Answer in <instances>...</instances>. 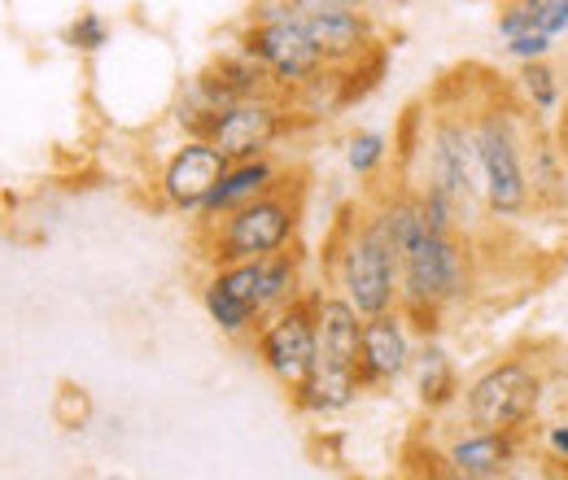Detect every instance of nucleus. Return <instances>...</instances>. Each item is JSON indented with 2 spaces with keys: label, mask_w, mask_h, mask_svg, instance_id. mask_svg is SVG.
I'll list each match as a JSON object with an SVG mask.
<instances>
[{
  "label": "nucleus",
  "mask_w": 568,
  "mask_h": 480,
  "mask_svg": "<svg viewBox=\"0 0 568 480\" xmlns=\"http://www.w3.org/2000/svg\"><path fill=\"white\" fill-rule=\"evenodd\" d=\"M529 110L520 105L511 83L486 79L473 92V132H477V157H481V193L490 223H520L534 214L529 175H525V132Z\"/></svg>",
  "instance_id": "nucleus-1"
},
{
  "label": "nucleus",
  "mask_w": 568,
  "mask_h": 480,
  "mask_svg": "<svg viewBox=\"0 0 568 480\" xmlns=\"http://www.w3.org/2000/svg\"><path fill=\"white\" fill-rule=\"evenodd\" d=\"M420 162L425 175L420 184L437 188L450 210L459 232L481 236L490 223L486 214V193H481V157H477V132H473V96H455L446 88L433 92V114L425 119L420 136Z\"/></svg>",
  "instance_id": "nucleus-2"
},
{
  "label": "nucleus",
  "mask_w": 568,
  "mask_h": 480,
  "mask_svg": "<svg viewBox=\"0 0 568 480\" xmlns=\"http://www.w3.org/2000/svg\"><path fill=\"white\" fill-rule=\"evenodd\" d=\"M477 288V236L425 232L398 258V306L420 337L442 333L446 315L464 306Z\"/></svg>",
  "instance_id": "nucleus-3"
},
{
  "label": "nucleus",
  "mask_w": 568,
  "mask_h": 480,
  "mask_svg": "<svg viewBox=\"0 0 568 480\" xmlns=\"http://www.w3.org/2000/svg\"><path fill=\"white\" fill-rule=\"evenodd\" d=\"M306 214V188L302 175H284L272 193L254 197L250 206L223 214L211 227H197V249L206 258V267H223V263H245V258H267V254H284L297 245V227Z\"/></svg>",
  "instance_id": "nucleus-4"
},
{
  "label": "nucleus",
  "mask_w": 568,
  "mask_h": 480,
  "mask_svg": "<svg viewBox=\"0 0 568 480\" xmlns=\"http://www.w3.org/2000/svg\"><path fill=\"white\" fill-rule=\"evenodd\" d=\"M328 279L363 319L398 306V254L372 227L367 210H351L328 241Z\"/></svg>",
  "instance_id": "nucleus-5"
},
{
  "label": "nucleus",
  "mask_w": 568,
  "mask_h": 480,
  "mask_svg": "<svg viewBox=\"0 0 568 480\" xmlns=\"http://www.w3.org/2000/svg\"><path fill=\"white\" fill-rule=\"evenodd\" d=\"M547 407V371L529 354H503L486 362L459 394V415L473 428L529 432Z\"/></svg>",
  "instance_id": "nucleus-6"
},
{
  "label": "nucleus",
  "mask_w": 568,
  "mask_h": 480,
  "mask_svg": "<svg viewBox=\"0 0 568 480\" xmlns=\"http://www.w3.org/2000/svg\"><path fill=\"white\" fill-rule=\"evenodd\" d=\"M236 49H245L258 67L272 74L276 92L293 96L306 79L324 70V53L315 49L306 22L284 0H258L236 35Z\"/></svg>",
  "instance_id": "nucleus-7"
},
{
  "label": "nucleus",
  "mask_w": 568,
  "mask_h": 480,
  "mask_svg": "<svg viewBox=\"0 0 568 480\" xmlns=\"http://www.w3.org/2000/svg\"><path fill=\"white\" fill-rule=\"evenodd\" d=\"M302 123H306V119L293 110V101H288L284 92H258V96H245V101H236V105L211 110L202 136L211 140L227 162H245V157L272 153V149L284 144Z\"/></svg>",
  "instance_id": "nucleus-8"
},
{
  "label": "nucleus",
  "mask_w": 568,
  "mask_h": 480,
  "mask_svg": "<svg viewBox=\"0 0 568 480\" xmlns=\"http://www.w3.org/2000/svg\"><path fill=\"white\" fill-rule=\"evenodd\" d=\"M254 354L263 362V371L281 385L293 389L320 358V337H315V310H311V297L302 293L297 302H288L281 310H272L258 333H254Z\"/></svg>",
  "instance_id": "nucleus-9"
},
{
  "label": "nucleus",
  "mask_w": 568,
  "mask_h": 480,
  "mask_svg": "<svg viewBox=\"0 0 568 480\" xmlns=\"http://www.w3.org/2000/svg\"><path fill=\"white\" fill-rule=\"evenodd\" d=\"M202 310L223 337L250 341L258 324L267 319L263 297H258V258L211 267L202 279Z\"/></svg>",
  "instance_id": "nucleus-10"
},
{
  "label": "nucleus",
  "mask_w": 568,
  "mask_h": 480,
  "mask_svg": "<svg viewBox=\"0 0 568 480\" xmlns=\"http://www.w3.org/2000/svg\"><path fill=\"white\" fill-rule=\"evenodd\" d=\"M227 157L214 149L206 136H184L162 162L158 171V202L171 210V214H184V218H197V210L206 206L211 188L219 184Z\"/></svg>",
  "instance_id": "nucleus-11"
},
{
  "label": "nucleus",
  "mask_w": 568,
  "mask_h": 480,
  "mask_svg": "<svg viewBox=\"0 0 568 480\" xmlns=\"http://www.w3.org/2000/svg\"><path fill=\"white\" fill-rule=\"evenodd\" d=\"M529 450V432H516V428H459L437 463L446 477H459V480H498V477H511L516 463L525 459Z\"/></svg>",
  "instance_id": "nucleus-12"
},
{
  "label": "nucleus",
  "mask_w": 568,
  "mask_h": 480,
  "mask_svg": "<svg viewBox=\"0 0 568 480\" xmlns=\"http://www.w3.org/2000/svg\"><path fill=\"white\" fill-rule=\"evenodd\" d=\"M416 341H420V333L412 328V319H407L403 306L363 319V337H358V376H363L367 394L407 380L412 358H416Z\"/></svg>",
  "instance_id": "nucleus-13"
},
{
  "label": "nucleus",
  "mask_w": 568,
  "mask_h": 480,
  "mask_svg": "<svg viewBox=\"0 0 568 480\" xmlns=\"http://www.w3.org/2000/svg\"><path fill=\"white\" fill-rule=\"evenodd\" d=\"M297 18L306 22L315 49L324 53V67L346 70L385 44L372 9H324V13H297Z\"/></svg>",
  "instance_id": "nucleus-14"
},
{
  "label": "nucleus",
  "mask_w": 568,
  "mask_h": 480,
  "mask_svg": "<svg viewBox=\"0 0 568 480\" xmlns=\"http://www.w3.org/2000/svg\"><path fill=\"white\" fill-rule=\"evenodd\" d=\"M258 92H276L272 74L258 67L245 49L232 44V49H223L219 58H211V67L189 83L184 96H193V101L206 105V110H223V105H236V101L258 96Z\"/></svg>",
  "instance_id": "nucleus-15"
},
{
  "label": "nucleus",
  "mask_w": 568,
  "mask_h": 480,
  "mask_svg": "<svg viewBox=\"0 0 568 480\" xmlns=\"http://www.w3.org/2000/svg\"><path fill=\"white\" fill-rule=\"evenodd\" d=\"M276 184H284V166L272 157V153H263V157H245V162H227L223 175H219V184L211 188V197H206V206L197 210V227H211V223H219L223 214L250 206L254 197L272 193Z\"/></svg>",
  "instance_id": "nucleus-16"
},
{
  "label": "nucleus",
  "mask_w": 568,
  "mask_h": 480,
  "mask_svg": "<svg viewBox=\"0 0 568 480\" xmlns=\"http://www.w3.org/2000/svg\"><path fill=\"white\" fill-rule=\"evenodd\" d=\"M525 175H529V197L538 214H551V218L568 214V166L556 149L551 123L542 119H529V132H525Z\"/></svg>",
  "instance_id": "nucleus-17"
},
{
  "label": "nucleus",
  "mask_w": 568,
  "mask_h": 480,
  "mask_svg": "<svg viewBox=\"0 0 568 480\" xmlns=\"http://www.w3.org/2000/svg\"><path fill=\"white\" fill-rule=\"evenodd\" d=\"M363 394H367V385H363L358 367H342L328 358H315V367L288 389L293 411L311 415V419H333V415L351 411Z\"/></svg>",
  "instance_id": "nucleus-18"
},
{
  "label": "nucleus",
  "mask_w": 568,
  "mask_h": 480,
  "mask_svg": "<svg viewBox=\"0 0 568 480\" xmlns=\"http://www.w3.org/2000/svg\"><path fill=\"white\" fill-rule=\"evenodd\" d=\"M407 380H412V389H416L420 411H428V415L459 411L464 380H459V362H455V354L442 345V333H433V337H420V341H416V358H412Z\"/></svg>",
  "instance_id": "nucleus-19"
},
{
  "label": "nucleus",
  "mask_w": 568,
  "mask_h": 480,
  "mask_svg": "<svg viewBox=\"0 0 568 480\" xmlns=\"http://www.w3.org/2000/svg\"><path fill=\"white\" fill-rule=\"evenodd\" d=\"M311 310H315V337L320 358L358 367V337H363V315L337 293V288H306Z\"/></svg>",
  "instance_id": "nucleus-20"
},
{
  "label": "nucleus",
  "mask_w": 568,
  "mask_h": 480,
  "mask_svg": "<svg viewBox=\"0 0 568 480\" xmlns=\"http://www.w3.org/2000/svg\"><path fill=\"white\" fill-rule=\"evenodd\" d=\"M511 88H516L520 105H525L534 119H542V123H551V119L560 114V105L568 101L565 70L556 67L551 58L520 62V67H516V79H511Z\"/></svg>",
  "instance_id": "nucleus-21"
},
{
  "label": "nucleus",
  "mask_w": 568,
  "mask_h": 480,
  "mask_svg": "<svg viewBox=\"0 0 568 480\" xmlns=\"http://www.w3.org/2000/svg\"><path fill=\"white\" fill-rule=\"evenodd\" d=\"M385 166H389V136L385 132L363 127V132L346 140V171L355 180H376Z\"/></svg>",
  "instance_id": "nucleus-22"
},
{
  "label": "nucleus",
  "mask_w": 568,
  "mask_h": 480,
  "mask_svg": "<svg viewBox=\"0 0 568 480\" xmlns=\"http://www.w3.org/2000/svg\"><path fill=\"white\" fill-rule=\"evenodd\" d=\"M62 44H67L71 53H79V58L101 53V49L110 44V18L97 13V9H79L71 22H67V31H62Z\"/></svg>",
  "instance_id": "nucleus-23"
},
{
  "label": "nucleus",
  "mask_w": 568,
  "mask_h": 480,
  "mask_svg": "<svg viewBox=\"0 0 568 480\" xmlns=\"http://www.w3.org/2000/svg\"><path fill=\"white\" fill-rule=\"evenodd\" d=\"M547 4L551 0H503L495 13L498 35H520V31H542V18H547Z\"/></svg>",
  "instance_id": "nucleus-24"
},
{
  "label": "nucleus",
  "mask_w": 568,
  "mask_h": 480,
  "mask_svg": "<svg viewBox=\"0 0 568 480\" xmlns=\"http://www.w3.org/2000/svg\"><path fill=\"white\" fill-rule=\"evenodd\" d=\"M560 40H551L547 31H520V35H507L503 40V58H511L516 67L520 62H538V58H551Z\"/></svg>",
  "instance_id": "nucleus-25"
},
{
  "label": "nucleus",
  "mask_w": 568,
  "mask_h": 480,
  "mask_svg": "<svg viewBox=\"0 0 568 480\" xmlns=\"http://www.w3.org/2000/svg\"><path fill=\"white\" fill-rule=\"evenodd\" d=\"M293 13H324V9H376L381 0H284Z\"/></svg>",
  "instance_id": "nucleus-26"
},
{
  "label": "nucleus",
  "mask_w": 568,
  "mask_h": 480,
  "mask_svg": "<svg viewBox=\"0 0 568 480\" xmlns=\"http://www.w3.org/2000/svg\"><path fill=\"white\" fill-rule=\"evenodd\" d=\"M542 446H547V455H551L556 463H565V472H568V419L551 423V428L542 432Z\"/></svg>",
  "instance_id": "nucleus-27"
},
{
  "label": "nucleus",
  "mask_w": 568,
  "mask_h": 480,
  "mask_svg": "<svg viewBox=\"0 0 568 480\" xmlns=\"http://www.w3.org/2000/svg\"><path fill=\"white\" fill-rule=\"evenodd\" d=\"M551 136H556V149H560V157H565L568 166V101L560 105V114L551 119Z\"/></svg>",
  "instance_id": "nucleus-28"
},
{
  "label": "nucleus",
  "mask_w": 568,
  "mask_h": 480,
  "mask_svg": "<svg viewBox=\"0 0 568 480\" xmlns=\"http://www.w3.org/2000/svg\"><path fill=\"white\" fill-rule=\"evenodd\" d=\"M498 4H503V0H498Z\"/></svg>",
  "instance_id": "nucleus-29"
}]
</instances>
